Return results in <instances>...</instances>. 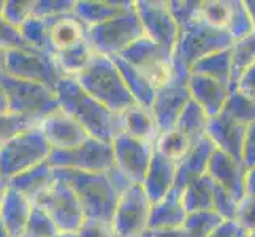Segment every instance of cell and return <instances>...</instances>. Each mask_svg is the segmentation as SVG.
<instances>
[{
    "label": "cell",
    "mask_w": 255,
    "mask_h": 237,
    "mask_svg": "<svg viewBox=\"0 0 255 237\" xmlns=\"http://www.w3.org/2000/svg\"><path fill=\"white\" fill-rule=\"evenodd\" d=\"M59 106L80 124L91 138L111 143L121 131L119 114L111 112L100 101L84 92L73 78L64 76L54 90Z\"/></svg>",
    "instance_id": "1"
},
{
    "label": "cell",
    "mask_w": 255,
    "mask_h": 237,
    "mask_svg": "<svg viewBox=\"0 0 255 237\" xmlns=\"http://www.w3.org/2000/svg\"><path fill=\"white\" fill-rule=\"evenodd\" d=\"M57 179L67 182L83 206L86 220L111 225L121 193L113 185L108 172H81L73 169H54Z\"/></svg>",
    "instance_id": "2"
},
{
    "label": "cell",
    "mask_w": 255,
    "mask_h": 237,
    "mask_svg": "<svg viewBox=\"0 0 255 237\" xmlns=\"http://www.w3.org/2000/svg\"><path fill=\"white\" fill-rule=\"evenodd\" d=\"M73 79L84 92L94 96L111 112L119 114L135 104L133 96L130 95L111 57L94 54L86 68Z\"/></svg>",
    "instance_id": "3"
},
{
    "label": "cell",
    "mask_w": 255,
    "mask_h": 237,
    "mask_svg": "<svg viewBox=\"0 0 255 237\" xmlns=\"http://www.w3.org/2000/svg\"><path fill=\"white\" fill-rule=\"evenodd\" d=\"M233 45L235 40L228 30L213 27L197 13L195 17L179 27L178 40L173 49V62L190 72L198 60L214 52L230 49Z\"/></svg>",
    "instance_id": "4"
},
{
    "label": "cell",
    "mask_w": 255,
    "mask_h": 237,
    "mask_svg": "<svg viewBox=\"0 0 255 237\" xmlns=\"http://www.w3.org/2000/svg\"><path fill=\"white\" fill-rule=\"evenodd\" d=\"M51 151L38 125L21 131L0 144V175L8 183L17 174L48 161Z\"/></svg>",
    "instance_id": "5"
},
{
    "label": "cell",
    "mask_w": 255,
    "mask_h": 237,
    "mask_svg": "<svg viewBox=\"0 0 255 237\" xmlns=\"http://www.w3.org/2000/svg\"><path fill=\"white\" fill-rule=\"evenodd\" d=\"M141 37H144V30L136 13L135 2L130 10L87 29V43L92 52L107 57L119 56Z\"/></svg>",
    "instance_id": "6"
},
{
    "label": "cell",
    "mask_w": 255,
    "mask_h": 237,
    "mask_svg": "<svg viewBox=\"0 0 255 237\" xmlns=\"http://www.w3.org/2000/svg\"><path fill=\"white\" fill-rule=\"evenodd\" d=\"M0 82L8 93L10 114L25 117L37 125L51 112L60 108L54 90L43 84L24 81L6 73L0 75Z\"/></svg>",
    "instance_id": "7"
},
{
    "label": "cell",
    "mask_w": 255,
    "mask_h": 237,
    "mask_svg": "<svg viewBox=\"0 0 255 237\" xmlns=\"http://www.w3.org/2000/svg\"><path fill=\"white\" fill-rule=\"evenodd\" d=\"M52 218L60 233H78L86 222V214L73 188L67 182L57 179L32 201Z\"/></svg>",
    "instance_id": "8"
},
{
    "label": "cell",
    "mask_w": 255,
    "mask_h": 237,
    "mask_svg": "<svg viewBox=\"0 0 255 237\" xmlns=\"http://www.w3.org/2000/svg\"><path fill=\"white\" fill-rule=\"evenodd\" d=\"M119 56L144 76L155 90L165 85L173 76V52L157 45L146 35Z\"/></svg>",
    "instance_id": "9"
},
{
    "label": "cell",
    "mask_w": 255,
    "mask_h": 237,
    "mask_svg": "<svg viewBox=\"0 0 255 237\" xmlns=\"http://www.w3.org/2000/svg\"><path fill=\"white\" fill-rule=\"evenodd\" d=\"M189 75V70L173 62L171 79L160 89L155 90L151 111L155 119L157 128H159V135L174 130L176 120H178L181 111L190 101V92L187 85Z\"/></svg>",
    "instance_id": "10"
},
{
    "label": "cell",
    "mask_w": 255,
    "mask_h": 237,
    "mask_svg": "<svg viewBox=\"0 0 255 237\" xmlns=\"http://www.w3.org/2000/svg\"><path fill=\"white\" fill-rule=\"evenodd\" d=\"M5 73L24 81L38 82L56 90V85L64 78L54 57L35 49L6 51Z\"/></svg>",
    "instance_id": "11"
},
{
    "label": "cell",
    "mask_w": 255,
    "mask_h": 237,
    "mask_svg": "<svg viewBox=\"0 0 255 237\" xmlns=\"http://www.w3.org/2000/svg\"><path fill=\"white\" fill-rule=\"evenodd\" d=\"M48 163L54 169H73L81 172H107L114 166L111 143L89 138L70 151H51Z\"/></svg>",
    "instance_id": "12"
},
{
    "label": "cell",
    "mask_w": 255,
    "mask_h": 237,
    "mask_svg": "<svg viewBox=\"0 0 255 237\" xmlns=\"http://www.w3.org/2000/svg\"><path fill=\"white\" fill-rule=\"evenodd\" d=\"M151 206L141 185L131 183L122 191L111 220L114 237H141L147 230Z\"/></svg>",
    "instance_id": "13"
},
{
    "label": "cell",
    "mask_w": 255,
    "mask_h": 237,
    "mask_svg": "<svg viewBox=\"0 0 255 237\" xmlns=\"http://www.w3.org/2000/svg\"><path fill=\"white\" fill-rule=\"evenodd\" d=\"M114 168L130 183L141 185L152 160L154 144L119 133L111 141Z\"/></svg>",
    "instance_id": "14"
},
{
    "label": "cell",
    "mask_w": 255,
    "mask_h": 237,
    "mask_svg": "<svg viewBox=\"0 0 255 237\" xmlns=\"http://www.w3.org/2000/svg\"><path fill=\"white\" fill-rule=\"evenodd\" d=\"M144 35L173 52L179 27L168 10V0H135Z\"/></svg>",
    "instance_id": "15"
},
{
    "label": "cell",
    "mask_w": 255,
    "mask_h": 237,
    "mask_svg": "<svg viewBox=\"0 0 255 237\" xmlns=\"http://www.w3.org/2000/svg\"><path fill=\"white\" fill-rule=\"evenodd\" d=\"M38 128L52 151H70L91 138L75 119L60 108L43 119Z\"/></svg>",
    "instance_id": "16"
},
{
    "label": "cell",
    "mask_w": 255,
    "mask_h": 237,
    "mask_svg": "<svg viewBox=\"0 0 255 237\" xmlns=\"http://www.w3.org/2000/svg\"><path fill=\"white\" fill-rule=\"evenodd\" d=\"M246 125L230 119L225 114L211 117L208 122L206 136L217 151L227 154L233 160L243 163V146L246 138Z\"/></svg>",
    "instance_id": "17"
},
{
    "label": "cell",
    "mask_w": 255,
    "mask_h": 237,
    "mask_svg": "<svg viewBox=\"0 0 255 237\" xmlns=\"http://www.w3.org/2000/svg\"><path fill=\"white\" fill-rule=\"evenodd\" d=\"M206 174L213 179L216 185L225 188L238 201L246 196V174H248V169L243 163L233 160L227 154L216 149L209 158Z\"/></svg>",
    "instance_id": "18"
},
{
    "label": "cell",
    "mask_w": 255,
    "mask_h": 237,
    "mask_svg": "<svg viewBox=\"0 0 255 237\" xmlns=\"http://www.w3.org/2000/svg\"><path fill=\"white\" fill-rule=\"evenodd\" d=\"M214 151H216V147L209 141L208 136L201 138L197 143L190 144L189 151L176 161L174 188L182 190L192 180L205 175L208 171L209 158Z\"/></svg>",
    "instance_id": "19"
},
{
    "label": "cell",
    "mask_w": 255,
    "mask_h": 237,
    "mask_svg": "<svg viewBox=\"0 0 255 237\" xmlns=\"http://www.w3.org/2000/svg\"><path fill=\"white\" fill-rule=\"evenodd\" d=\"M176 182V161L166 158L159 151L152 154V160L146 172V177L141 183L144 195L147 196L149 203L155 204L163 199L174 188Z\"/></svg>",
    "instance_id": "20"
},
{
    "label": "cell",
    "mask_w": 255,
    "mask_h": 237,
    "mask_svg": "<svg viewBox=\"0 0 255 237\" xmlns=\"http://www.w3.org/2000/svg\"><path fill=\"white\" fill-rule=\"evenodd\" d=\"M43 19H46L48 24L49 40L52 45V56L57 51H62L78 45V43L87 41V25L73 11L51 17H43Z\"/></svg>",
    "instance_id": "21"
},
{
    "label": "cell",
    "mask_w": 255,
    "mask_h": 237,
    "mask_svg": "<svg viewBox=\"0 0 255 237\" xmlns=\"http://www.w3.org/2000/svg\"><path fill=\"white\" fill-rule=\"evenodd\" d=\"M187 85L190 98L205 109L209 119L216 117L222 112L225 101L228 98V93H230V89L227 85L217 82L216 79L195 73L189 75Z\"/></svg>",
    "instance_id": "22"
},
{
    "label": "cell",
    "mask_w": 255,
    "mask_h": 237,
    "mask_svg": "<svg viewBox=\"0 0 255 237\" xmlns=\"http://www.w3.org/2000/svg\"><path fill=\"white\" fill-rule=\"evenodd\" d=\"M32 203L19 191L6 187L0 198V222L10 237H22L27 228Z\"/></svg>",
    "instance_id": "23"
},
{
    "label": "cell",
    "mask_w": 255,
    "mask_h": 237,
    "mask_svg": "<svg viewBox=\"0 0 255 237\" xmlns=\"http://www.w3.org/2000/svg\"><path fill=\"white\" fill-rule=\"evenodd\" d=\"M119 122L122 133L136 138L139 141L155 144L159 138V128H157L151 108L135 103L133 106L119 112Z\"/></svg>",
    "instance_id": "24"
},
{
    "label": "cell",
    "mask_w": 255,
    "mask_h": 237,
    "mask_svg": "<svg viewBox=\"0 0 255 237\" xmlns=\"http://www.w3.org/2000/svg\"><path fill=\"white\" fill-rule=\"evenodd\" d=\"M135 0H75L73 13L87 25H99L133 6Z\"/></svg>",
    "instance_id": "25"
},
{
    "label": "cell",
    "mask_w": 255,
    "mask_h": 237,
    "mask_svg": "<svg viewBox=\"0 0 255 237\" xmlns=\"http://www.w3.org/2000/svg\"><path fill=\"white\" fill-rule=\"evenodd\" d=\"M187 212L182 206L181 190L173 188L168 195L159 203L151 206L147 230H160V228H181L186 222Z\"/></svg>",
    "instance_id": "26"
},
{
    "label": "cell",
    "mask_w": 255,
    "mask_h": 237,
    "mask_svg": "<svg viewBox=\"0 0 255 237\" xmlns=\"http://www.w3.org/2000/svg\"><path fill=\"white\" fill-rule=\"evenodd\" d=\"M52 180H54V168L48 161H45L10 179L8 180V187L19 191L32 203L41 191H45L51 185Z\"/></svg>",
    "instance_id": "27"
},
{
    "label": "cell",
    "mask_w": 255,
    "mask_h": 237,
    "mask_svg": "<svg viewBox=\"0 0 255 237\" xmlns=\"http://www.w3.org/2000/svg\"><path fill=\"white\" fill-rule=\"evenodd\" d=\"M181 199L186 212L213 210L214 206V182L208 174L192 180L181 190Z\"/></svg>",
    "instance_id": "28"
},
{
    "label": "cell",
    "mask_w": 255,
    "mask_h": 237,
    "mask_svg": "<svg viewBox=\"0 0 255 237\" xmlns=\"http://www.w3.org/2000/svg\"><path fill=\"white\" fill-rule=\"evenodd\" d=\"M111 60L114 62V65L118 67L130 95L133 96L135 103L146 108H151L154 96H155V89L151 85V82H149L144 76L139 75L133 67L128 65L121 56H111Z\"/></svg>",
    "instance_id": "29"
},
{
    "label": "cell",
    "mask_w": 255,
    "mask_h": 237,
    "mask_svg": "<svg viewBox=\"0 0 255 237\" xmlns=\"http://www.w3.org/2000/svg\"><path fill=\"white\" fill-rule=\"evenodd\" d=\"M208 122L209 116L205 112V109L190 98V101L181 111L178 120H176L174 130L179 131L184 138L189 139L190 144H193L198 139L206 136Z\"/></svg>",
    "instance_id": "30"
},
{
    "label": "cell",
    "mask_w": 255,
    "mask_h": 237,
    "mask_svg": "<svg viewBox=\"0 0 255 237\" xmlns=\"http://www.w3.org/2000/svg\"><path fill=\"white\" fill-rule=\"evenodd\" d=\"M190 73L201 75L217 82L227 85L230 89L232 81V48L225 51H219L214 54L206 56L190 68Z\"/></svg>",
    "instance_id": "31"
},
{
    "label": "cell",
    "mask_w": 255,
    "mask_h": 237,
    "mask_svg": "<svg viewBox=\"0 0 255 237\" xmlns=\"http://www.w3.org/2000/svg\"><path fill=\"white\" fill-rule=\"evenodd\" d=\"M92 56H94V52L89 46V43L83 41L67 49L57 51L52 57H54L56 64L64 76L75 78L78 73H81L86 68V65L89 64Z\"/></svg>",
    "instance_id": "32"
},
{
    "label": "cell",
    "mask_w": 255,
    "mask_h": 237,
    "mask_svg": "<svg viewBox=\"0 0 255 237\" xmlns=\"http://www.w3.org/2000/svg\"><path fill=\"white\" fill-rule=\"evenodd\" d=\"M255 62V30L238 41L232 48V81L230 90L236 87L240 76L248 67Z\"/></svg>",
    "instance_id": "33"
},
{
    "label": "cell",
    "mask_w": 255,
    "mask_h": 237,
    "mask_svg": "<svg viewBox=\"0 0 255 237\" xmlns=\"http://www.w3.org/2000/svg\"><path fill=\"white\" fill-rule=\"evenodd\" d=\"M19 30H21L22 38L32 49L46 52V54L52 56V45L49 40V30H48L46 19L32 16L21 25Z\"/></svg>",
    "instance_id": "34"
},
{
    "label": "cell",
    "mask_w": 255,
    "mask_h": 237,
    "mask_svg": "<svg viewBox=\"0 0 255 237\" xmlns=\"http://www.w3.org/2000/svg\"><path fill=\"white\" fill-rule=\"evenodd\" d=\"M227 30L235 41L248 37V35H251L255 30L251 16L248 10H246L244 0H228Z\"/></svg>",
    "instance_id": "35"
},
{
    "label": "cell",
    "mask_w": 255,
    "mask_h": 237,
    "mask_svg": "<svg viewBox=\"0 0 255 237\" xmlns=\"http://www.w3.org/2000/svg\"><path fill=\"white\" fill-rule=\"evenodd\" d=\"M222 114L248 127L249 124L255 122V101L248 98L236 89H232L230 93H228Z\"/></svg>",
    "instance_id": "36"
},
{
    "label": "cell",
    "mask_w": 255,
    "mask_h": 237,
    "mask_svg": "<svg viewBox=\"0 0 255 237\" xmlns=\"http://www.w3.org/2000/svg\"><path fill=\"white\" fill-rule=\"evenodd\" d=\"M222 222L224 220L214 210H200L187 214L182 228L190 237H208Z\"/></svg>",
    "instance_id": "37"
},
{
    "label": "cell",
    "mask_w": 255,
    "mask_h": 237,
    "mask_svg": "<svg viewBox=\"0 0 255 237\" xmlns=\"http://www.w3.org/2000/svg\"><path fill=\"white\" fill-rule=\"evenodd\" d=\"M154 147H155V151H159L166 158H170L173 161H178L179 158L189 151L190 143L187 138H184L179 133V131L171 130V131L159 135Z\"/></svg>",
    "instance_id": "38"
},
{
    "label": "cell",
    "mask_w": 255,
    "mask_h": 237,
    "mask_svg": "<svg viewBox=\"0 0 255 237\" xmlns=\"http://www.w3.org/2000/svg\"><path fill=\"white\" fill-rule=\"evenodd\" d=\"M57 234H60V231L52 218L43 209L32 204L27 228L22 237H54Z\"/></svg>",
    "instance_id": "39"
},
{
    "label": "cell",
    "mask_w": 255,
    "mask_h": 237,
    "mask_svg": "<svg viewBox=\"0 0 255 237\" xmlns=\"http://www.w3.org/2000/svg\"><path fill=\"white\" fill-rule=\"evenodd\" d=\"M35 0H3L2 2V16L13 27L21 29V25L32 17Z\"/></svg>",
    "instance_id": "40"
},
{
    "label": "cell",
    "mask_w": 255,
    "mask_h": 237,
    "mask_svg": "<svg viewBox=\"0 0 255 237\" xmlns=\"http://www.w3.org/2000/svg\"><path fill=\"white\" fill-rule=\"evenodd\" d=\"M198 14L213 27L227 30L228 2H225V0H206V2H201Z\"/></svg>",
    "instance_id": "41"
},
{
    "label": "cell",
    "mask_w": 255,
    "mask_h": 237,
    "mask_svg": "<svg viewBox=\"0 0 255 237\" xmlns=\"http://www.w3.org/2000/svg\"><path fill=\"white\" fill-rule=\"evenodd\" d=\"M238 203L232 193H228L225 188L219 187L214 183V206L213 210L222 218L224 222H235L236 220V210H238Z\"/></svg>",
    "instance_id": "42"
},
{
    "label": "cell",
    "mask_w": 255,
    "mask_h": 237,
    "mask_svg": "<svg viewBox=\"0 0 255 237\" xmlns=\"http://www.w3.org/2000/svg\"><path fill=\"white\" fill-rule=\"evenodd\" d=\"M32 127H37V124L25 117L14 116V114H0V144Z\"/></svg>",
    "instance_id": "43"
},
{
    "label": "cell",
    "mask_w": 255,
    "mask_h": 237,
    "mask_svg": "<svg viewBox=\"0 0 255 237\" xmlns=\"http://www.w3.org/2000/svg\"><path fill=\"white\" fill-rule=\"evenodd\" d=\"M2 2L3 0H0V10H2ZM0 49H32L22 38L21 30L13 27L10 22H6L2 13H0Z\"/></svg>",
    "instance_id": "44"
},
{
    "label": "cell",
    "mask_w": 255,
    "mask_h": 237,
    "mask_svg": "<svg viewBox=\"0 0 255 237\" xmlns=\"http://www.w3.org/2000/svg\"><path fill=\"white\" fill-rule=\"evenodd\" d=\"M201 0H168V10L178 27L187 24L200 10Z\"/></svg>",
    "instance_id": "45"
},
{
    "label": "cell",
    "mask_w": 255,
    "mask_h": 237,
    "mask_svg": "<svg viewBox=\"0 0 255 237\" xmlns=\"http://www.w3.org/2000/svg\"><path fill=\"white\" fill-rule=\"evenodd\" d=\"M73 6H75V0H35L32 16L51 17V16L73 11Z\"/></svg>",
    "instance_id": "46"
},
{
    "label": "cell",
    "mask_w": 255,
    "mask_h": 237,
    "mask_svg": "<svg viewBox=\"0 0 255 237\" xmlns=\"http://www.w3.org/2000/svg\"><path fill=\"white\" fill-rule=\"evenodd\" d=\"M235 223L238 225L240 230L244 231L246 234L255 231V196L246 195L240 201Z\"/></svg>",
    "instance_id": "47"
},
{
    "label": "cell",
    "mask_w": 255,
    "mask_h": 237,
    "mask_svg": "<svg viewBox=\"0 0 255 237\" xmlns=\"http://www.w3.org/2000/svg\"><path fill=\"white\" fill-rule=\"evenodd\" d=\"M78 237H114L111 225L94 222V220H86L83 226L76 233Z\"/></svg>",
    "instance_id": "48"
},
{
    "label": "cell",
    "mask_w": 255,
    "mask_h": 237,
    "mask_svg": "<svg viewBox=\"0 0 255 237\" xmlns=\"http://www.w3.org/2000/svg\"><path fill=\"white\" fill-rule=\"evenodd\" d=\"M243 164L246 169H251L255 166V122L246 128V138L243 146Z\"/></svg>",
    "instance_id": "49"
},
{
    "label": "cell",
    "mask_w": 255,
    "mask_h": 237,
    "mask_svg": "<svg viewBox=\"0 0 255 237\" xmlns=\"http://www.w3.org/2000/svg\"><path fill=\"white\" fill-rule=\"evenodd\" d=\"M235 89L255 101V62L244 70L238 79V82H236Z\"/></svg>",
    "instance_id": "50"
},
{
    "label": "cell",
    "mask_w": 255,
    "mask_h": 237,
    "mask_svg": "<svg viewBox=\"0 0 255 237\" xmlns=\"http://www.w3.org/2000/svg\"><path fill=\"white\" fill-rule=\"evenodd\" d=\"M141 237H190L184 228H160V230H146Z\"/></svg>",
    "instance_id": "51"
},
{
    "label": "cell",
    "mask_w": 255,
    "mask_h": 237,
    "mask_svg": "<svg viewBox=\"0 0 255 237\" xmlns=\"http://www.w3.org/2000/svg\"><path fill=\"white\" fill-rule=\"evenodd\" d=\"M240 228L235 222H222L208 237H236Z\"/></svg>",
    "instance_id": "52"
},
{
    "label": "cell",
    "mask_w": 255,
    "mask_h": 237,
    "mask_svg": "<svg viewBox=\"0 0 255 237\" xmlns=\"http://www.w3.org/2000/svg\"><path fill=\"white\" fill-rule=\"evenodd\" d=\"M246 195L255 196V166L248 169V174H246Z\"/></svg>",
    "instance_id": "53"
},
{
    "label": "cell",
    "mask_w": 255,
    "mask_h": 237,
    "mask_svg": "<svg viewBox=\"0 0 255 237\" xmlns=\"http://www.w3.org/2000/svg\"><path fill=\"white\" fill-rule=\"evenodd\" d=\"M0 114H10V101L3 84L0 82Z\"/></svg>",
    "instance_id": "54"
},
{
    "label": "cell",
    "mask_w": 255,
    "mask_h": 237,
    "mask_svg": "<svg viewBox=\"0 0 255 237\" xmlns=\"http://www.w3.org/2000/svg\"><path fill=\"white\" fill-rule=\"evenodd\" d=\"M244 5H246V10H248L251 19H252V24L255 27V0H248V2H244Z\"/></svg>",
    "instance_id": "55"
},
{
    "label": "cell",
    "mask_w": 255,
    "mask_h": 237,
    "mask_svg": "<svg viewBox=\"0 0 255 237\" xmlns=\"http://www.w3.org/2000/svg\"><path fill=\"white\" fill-rule=\"evenodd\" d=\"M5 64H6V51L0 49V75L5 73Z\"/></svg>",
    "instance_id": "56"
},
{
    "label": "cell",
    "mask_w": 255,
    "mask_h": 237,
    "mask_svg": "<svg viewBox=\"0 0 255 237\" xmlns=\"http://www.w3.org/2000/svg\"><path fill=\"white\" fill-rule=\"evenodd\" d=\"M0 237H10V234H8V233H6V230L3 228L2 222H0Z\"/></svg>",
    "instance_id": "57"
},
{
    "label": "cell",
    "mask_w": 255,
    "mask_h": 237,
    "mask_svg": "<svg viewBox=\"0 0 255 237\" xmlns=\"http://www.w3.org/2000/svg\"><path fill=\"white\" fill-rule=\"evenodd\" d=\"M54 237H78V236H76V233H60Z\"/></svg>",
    "instance_id": "58"
},
{
    "label": "cell",
    "mask_w": 255,
    "mask_h": 237,
    "mask_svg": "<svg viewBox=\"0 0 255 237\" xmlns=\"http://www.w3.org/2000/svg\"><path fill=\"white\" fill-rule=\"evenodd\" d=\"M8 187V183L2 179V175H0V193H3V190Z\"/></svg>",
    "instance_id": "59"
},
{
    "label": "cell",
    "mask_w": 255,
    "mask_h": 237,
    "mask_svg": "<svg viewBox=\"0 0 255 237\" xmlns=\"http://www.w3.org/2000/svg\"><path fill=\"white\" fill-rule=\"evenodd\" d=\"M236 237H248V234H246L244 231H241V230H240V231H238V234H236Z\"/></svg>",
    "instance_id": "60"
},
{
    "label": "cell",
    "mask_w": 255,
    "mask_h": 237,
    "mask_svg": "<svg viewBox=\"0 0 255 237\" xmlns=\"http://www.w3.org/2000/svg\"><path fill=\"white\" fill-rule=\"evenodd\" d=\"M248 237H255V231H252V233H249V234H248Z\"/></svg>",
    "instance_id": "61"
},
{
    "label": "cell",
    "mask_w": 255,
    "mask_h": 237,
    "mask_svg": "<svg viewBox=\"0 0 255 237\" xmlns=\"http://www.w3.org/2000/svg\"><path fill=\"white\" fill-rule=\"evenodd\" d=\"M0 198H2V193H0Z\"/></svg>",
    "instance_id": "62"
}]
</instances>
